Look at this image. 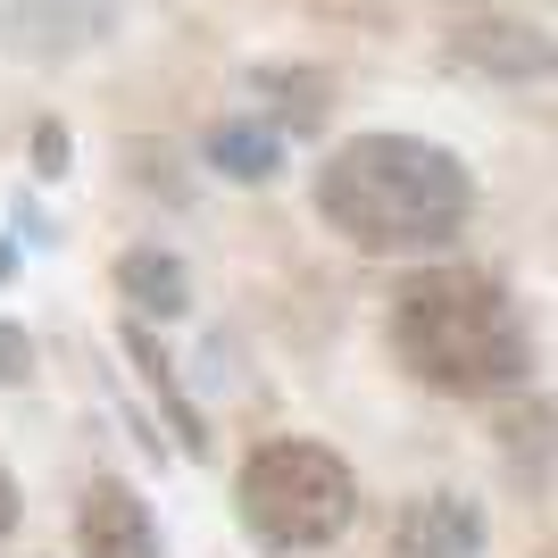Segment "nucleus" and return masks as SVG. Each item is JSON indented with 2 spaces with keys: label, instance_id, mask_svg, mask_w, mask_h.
<instances>
[{
  "label": "nucleus",
  "instance_id": "12",
  "mask_svg": "<svg viewBox=\"0 0 558 558\" xmlns=\"http://www.w3.org/2000/svg\"><path fill=\"white\" fill-rule=\"evenodd\" d=\"M34 367H43L34 333H25L17 317H0V392H25V384H34Z\"/></svg>",
  "mask_w": 558,
  "mask_h": 558
},
{
  "label": "nucleus",
  "instance_id": "15",
  "mask_svg": "<svg viewBox=\"0 0 558 558\" xmlns=\"http://www.w3.org/2000/svg\"><path fill=\"white\" fill-rule=\"evenodd\" d=\"M17 525H25V484H17V466L0 459V542L17 534Z\"/></svg>",
  "mask_w": 558,
  "mask_h": 558
},
{
  "label": "nucleus",
  "instance_id": "10",
  "mask_svg": "<svg viewBox=\"0 0 558 558\" xmlns=\"http://www.w3.org/2000/svg\"><path fill=\"white\" fill-rule=\"evenodd\" d=\"M117 292H125V317H142V326L192 317V267L175 251H159V242H142V251L117 258Z\"/></svg>",
  "mask_w": 558,
  "mask_h": 558
},
{
  "label": "nucleus",
  "instance_id": "8",
  "mask_svg": "<svg viewBox=\"0 0 558 558\" xmlns=\"http://www.w3.org/2000/svg\"><path fill=\"white\" fill-rule=\"evenodd\" d=\"M117 342H125V359H134V375L159 392L167 409V434H175V450L184 459H209V409L192 400V384L175 375V350L159 342V326H142V317H117Z\"/></svg>",
  "mask_w": 558,
  "mask_h": 558
},
{
  "label": "nucleus",
  "instance_id": "16",
  "mask_svg": "<svg viewBox=\"0 0 558 558\" xmlns=\"http://www.w3.org/2000/svg\"><path fill=\"white\" fill-rule=\"evenodd\" d=\"M17 251H25V242H9V233H0V283L17 276Z\"/></svg>",
  "mask_w": 558,
  "mask_h": 558
},
{
  "label": "nucleus",
  "instance_id": "6",
  "mask_svg": "<svg viewBox=\"0 0 558 558\" xmlns=\"http://www.w3.org/2000/svg\"><path fill=\"white\" fill-rule=\"evenodd\" d=\"M484 542H492L484 500H466V492H417L392 517L384 558H484Z\"/></svg>",
  "mask_w": 558,
  "mask_h": 558
},
{
  "label": "nucleus",
  "instance_id": "11",
  "mask_svg": "<svg viewBox=\"0 0 558 558\" xmlns=\"http://www.w3.org/2000/svg\"><path fill=\"white\" fill-rule=\"evenodd\" d=\"M283 150L292 142L267 117H217L209 134H201V167L226 175V184H283Z\"/></svg>",
  "mask_w": 558,
  "mask_h": 558
},
{
  "label": "nucleus",
  "instance_id": "4",
  "mask_svg": "<svg viewBox=\"0 0 558 558\" xmlns=\"http://www.w3.org/2000/svg\"><path fill=\"white\" fill-rule=\"evenodd\" d=\"M109 34H117V0H0V50L25 68L84 59Z\"/></svg>",
  "mask_w": 558,
  "mask_h": 558
},
{
  "label": "nucleus",
  "instance_id": "2",
  "mask_svg": "<svg viewBox=\"0 0 558 558\" xmlns=\"http://www.w3.org/2000/svg\"><path fill=\"white\" fill-rule=\"evenodd\" d=\"M384 342L442 400H500L534 384V317H525V301L500 276L459 267V258H425L392 283Z\"/></svg>",
  "mask_w": 558,
  "mask_h": 558
},
{
  "label": "nucleus",
  "instance_id": "7",
  "mask_svg": "<svg viewBox=\"0 0 558 558\" xmlns=\"http://www.w3.org/2000/svg\"><path fill=\"white\" fill-rule=\"evenodd\" d=\"M242 93L258 100L251 117H267L283 142H317L333 117V75L308 68V59H258L251 75H242Z\"/></svg>",
  "mask_w": 558,
  "mask_h": 558
},
{
  "label": "nucleus",
  "instance_id": "14",
  "mask_svg": "<svg viewBox=\"0 0 558 558\" xmlns=\"http://www.w3.org/2000/svg\"><path fill=\"white\" fill-rule=\"evenodd\" d=\"M9 217H17V242H34V251H59V226L34 209V192H17V201H9Z\"/></svg>",
  "mask_w": 558,
  "mask_h": 558
},
{
  "label": "nucleus",
  "instance_id": "3",
  "mask_svg": "<svg viewBox=\"0 0 558 558\" xmlns=\"http://www.w3.org/2000/svg\"><path fill=\"white\" fill-rule=\"evenodd\" d=\"M233 517L276 558L333 550L359 525V475H350L342 450L308 442V434H267V442H251V459L233 475Z\"/></svg>",
  "mask_w": 558,
  "mask_h": 558
},
{
  "label": "nucleus",
  "instance_id": "13",
  "mask_svg": "<svg viewBox=\"0 0 558 558\" xmlns=\"http://www.w3.org/2000/svg\"><path fill=\"white\" fill-rule=\"evenodd\" d=\"M34 175H43V184H68V175H75V134L59 125V117L34 125Z\"/></svg>",
  "mask_w": 558,
  "mask_h": 558
},
{
  "label": "nucleus",
  "instance_id": "5",
  "mask_svg": "<svg viewBox=\"0 0 558 558\" xmlns=\"http://www.w3.org/2000/svg\"><path fill=\"white\" fill-rule=\"evenodd\" d=\"M167 534L125 475H93L75 500V558H159Z\"/></svg>",
  "mask_w": 558,
  "mask_h": 558
},
{
  "label": "nucleus",
  "instance_id": "1",
  "mask_svg": "<svg viewBox=\"0 0 558 558\" xmlns=\"http://www.w3.org/2000/svg\"><path fill=\"white\" fill-rule=\"evenodd\" d=\"M308 209L367 258H442L475 226V167L450 142L375 125V134H350L317 159Z\"/></svg>",
  "mask_w": 558,
  "mask_h": 558
},
{
  "label": "nucleus",
  "instance_id": "9",
  "mask_svg": "<svg viewBox=\"0 0 558 558\" xmlns=\"http://www.w3.org/2000/svg\"><path fill=\"white\" fill-rule=\"evenodd\" d=\"M459 59L500 75V84H542L550 75V34L525 17H475V25H459Z\"/></svg>",
  "mask_w": 558,
  "mask_h": 558
}]
</instances>
